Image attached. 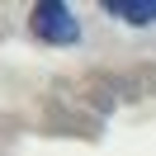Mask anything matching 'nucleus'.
I'll list each match as a JSON object with an SVG mask.
<instances>
[{
    "mask_svg": "<svg viewBox=\"0 0 156 156\" xmlns=\"http://www.w3.org/2000/svg\"><path fill=\"white\" fill-rule=\"evenodd\" d=\"M29 29L38 33L43 43H52V48L80 43V19H76V10H71L66 0H38L33 14H29Z\"/></svg>",
    "mask_w": 156,
    "mask_h": 156,
    "instance_id": "1",
    "label": "nucleus"
},
{
    "mask_svg": "<svg viewBox=\"0 0 156 156\" xmlns=\"http://www.w3.org/2000/svg\"><path fill=\"white\" fill-rule=\"evenodd\" d=\"M104 14L133 24V29H147L156 24V0H104Z\"/></svg>",
    "mask_w": 156,
    "mask_h": 156,
    "instance_id": "2",
    "label": "nucleus"
}]
</instances>
